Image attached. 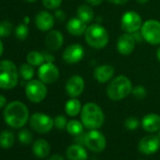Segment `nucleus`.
<instances>
[{
    "label": "nucleus",
    "instance_id": "f257e3e1",
    "mask_svg": "<svg viewBox=\"0 0 160 160\" xmlns=\"http://www.w3.org/2000/svg\"><path fill=\"white\" fill-rule=\"evenodd\" d=\"M3 116L9 126L12 128H21L28 122L29 112L25 104L20 101H13L6 106Z\"/></svg>",
    "mask_w": 160,
    "mask_h": 160
},
{
    "label": "nucleus",
    "instance_id": "f03ea898",
    "mask_svg": "<svg viewBox=\"0 0 160 160\" xmlns=\"http://www.w3.org/2000/svg\"><path fill=\"white\" fill-rule=\"evenodd\" d=\"M133 90L131 80L125 75H118L107 87V94L113 101H120L127 97Z\"/></svg>",
    "mask_w": 160,
    "mask_h": 160
},
{
    "label": "nucleus",
    "instance_id": "7ed1b4c3",
    "mask_svg": "<svg viewBox=\"0 0 160 160\" xmlns=\"http://www.w3.org/2000/svg\"><path fill=\"white\" fill-rule=\"evenodd\" d=\"M19 81V70L13 61L4 59L0 61V89L12 90Z\"/></svg>",
    "mask_w": 160,
    "mask_h": 160
},
{
    "label": "nucleus",
    "instance_id": "20e7f679",
    "mask_svg": "<svg viewBox=\"0 0 160 160\" xmlns=\"http://www.w3.org/2000/svg\"><path fill=\"white\" fill-rule=\"evenodd\" d=\"M81 121L86 128L98 129L104 123L105 115L98 105L87 103L81 110Z\"/></svg>",
    "mask_w": 160,
    "mask_h": 160
},
{
    "label": "nucleus",
    "instance_id": "39448f33",
    "mask_svg": "<svg viewBox=\"0 0 160 160\" xmlns=\"http://www.w3.org/2000/svg\"><path fill=\"white\" fill-rule=\"evenodd\" d=\"M87 43L95 49L105 48L109 41L108 30L99 24H92L89 26L85 32Z\"/></svg>",
    "mask_w": 160,
    "mask_h": 160
},
{
    "label": "nucleus",
    "instance_id": "423d86ee",
    "mask_svg": "<svg viewBox=\"0 0 160 160\" xmlns=\"http://www.w3.org/2000/svg\"><path fill=\"white\" fill-rule=\"evenodd\" d=\"M26 95L30 102L40 103L45 99L47 95V88L40 79H31L26 85Z\"/></svg>",
    "mask_w": 160,
    "mask_h": 160
},
{
    "label": "nucleus",
    "instance_id": "0eeeda50",
    "mask_svg": "<svg viewBox=\"0 0 160 160\" xmlns=\"http://www.w3.org/2000/svg\"><path fill=\"white\" fill-rule=\"evenodd\" d=\"M143 39L152 45L160 44V22L157 20H147L140 28Z\"/></svg>",
    "mask_w": 160,
    "mask_h": 160
},
{
    "label": "nucleus",
    "instance_id": "6e6552de",
    "mask_svg": "<svg viewBox=\"0 0 160 160\" xmlns=\"http://www.w3.org/2000/svg\"><path fill=\"white\" fill-rule=\"evenodd\" d=\"M29 124L37 133L46 134L52 130L54 126V120L44 113H34L29 118Z\"/></svg>",
    "mask_w": 160,
    "mask_h": 160
},
{
    "label": "nucleus",
    "instance_id": "1a4fd4ad",
    "mask_svg": "<svg viewBox=\"0 0 160 160\" xmlns=\"http://www.w3.org/2000/svg\"><path fill=\"white\" fill-rule=\"evenodd\" d=\"M84 145H86L92 152H100L106 148L107 140L101 132L96 129H92L84 134Z\"/></svg>",
    "mask_w": 160,
    "mask_h": 160
},
{
    "label": "nucleus",
    "instance_id": "9d476101",
    "mask_svg": "<svg viewBox=\"0 0 160 160\" xmlns=\"http://www.w3.org/2000/svg\"><path fill=\"white\" fill-rule=\"evenodd\" d=\"M142 27V19L136 12H126L121 19V28L125 33L133 34Z\"/></svg>",
    "mask_w": 160,
    "mask_h": 160
},
{
    "label": "nucleus",
    "instance_id": "9b49d317",
    "mask_svg": "<svg viewBox=\"0 0 160 160\" xmlns=\"http://www.w3.org/2000/svg\"><path fill=\"white\" fill-rule=\"evenodd\" d=\"M38 76L44 84H53L59 77V71L54 63L44 62L39 68Z\"/></svg>",
    "mask_w": 160,
    "mask_h": 160
},
{
    "label": "nucleus",
    "instance_id": "f8f14e48",
    "mask_svg": "<svg viewBox=\"0 0 160 160\" xmlns=\"http://www.w3.org/2000/svg\"><path fill=\"white\" fill-rule=\"evenodd\" d=\"M85 89V81L78 74H74L71 76L66 82L65 90L69 96L72 98H76L77 96L81 95Z\"/></svg>",
    "mask_w": 160,
    "mask_h": 160
},
{
    "label": "nucleus",
    "instance_id": "ddd939ff",
    "mask_svg": "<svg viewBox=\"0 0 160 160\" xmlns=\"http://www.w3.org/2000/svg\"><path fill=\"white\" fill-rule=\"evenodd\" d=\"M84 57V48L78 43L70 44L65 48L62 54L63 60L68 64H75L81 61Z\"/></svg>",
    "mask_w": 160,
    "mask_h": 160
},
{
    "label": "nucleus",
    "instance_id": "4468645a",
    "mask_svg": "<svg viewBox=\"0 0 160 160\" xmlns=\"http://www.w3.org/2000/svg\"><path fill=\"white\" fill-rule=\"evenodd\" d=\"M160 147V138L156 136H146L138 142V150L144 154H152L158 151Z\"/></svg>",
    "mask_w": 160,
    "mask_h": 160
},
{
    "label": "nucleus",
    "instance_id": "2eb2a0df",
    "mask_svg": "<svg viewBox=\"0 0 160 160\" xmlns=\"http://www.w3.org/2000/svg\"><path fill=\"white\" fill-rule=\"evenodd\" d=\"M136 40L132 34L124 33L121 35L117 42V49L120 54L123 56H129L135 50Z\"/></svg>",
    "mask_w": 160,
    "mask_h": 160
},
{
    "label": "nucleus",
    "instance_id": "dca6fc26",
    "mask_svg": "<svg viewBox=\"0 0 160 160\" xmlns=\"http://www.w3.org/2000/svg\"><path fill=\"white\" fill-rule=\"evenodd\" d=\"M54 22L53 15L46 11L40 12L35 17L36 27L41 31H50L54 27Z\"/></svg>",
    "mask_w": 160,
    "mask_h": 160
},
{
    "label": "nucleus",
    "instance_id": "f3484780",
    "mask_svg": "<svg viewBox=\"0 0 160 160\" xmlns=\"http://www.w3.org/2000/svg\"><path fill=\"white\" fill-rule=\"evenodd\" d=\"M64 42V38L58 30H50L45 37V45L48 49L56 51L61 48Z\"/></svg>",
    "mask_w": 160,
    "mask_h": 160
},
{
    "label": "nucleus",
    "instance_id": "a211bd4d",
    "mask_svg": "<svg viewBox=\"0 0 160 160\" xmlns=\"http://www.w3.org/2000/svg\"><path fill=\"white\" fill-rule=\"evenodd\" d=\"M115 72V68L109 64H105L98 66L93 72L94 78L99 83H106L113 77Z\"/></svg>",
    "mask_w": 160,
    "mask_h": 160
},
{
    "label": "nucleus",
    "instance_id": "6ab92c4d",
    "mask_svg": "<svg viewBox=\"0 0 160 160\" xmlns=\"http://www.w3.org/2000/svg\"><path fill=\"white\" fill-rule=\"evenodd\" d=\"M142 128L147 132H156L160 130V116L154 113L147 114L141 121Z\"/></svg>",
    "mask_w": 160,
    "mask_h": 160
},
{
    "label": "nucleus",
    "instance_id": "aec40b11",
    "mask_svg": "<svg viewBox=\"0 0 160 160\" xmlns=\"http://www.w3.org/2000/svg\"><path fill=\"white\" fill-rule=\"evenodd\" d=\"M87 28L88 27H86V23H84L82 20H80L78 17L71 18L66 25V28L68 32L73 36H81L85 34Z\"/></svg>",
    "mask_w": 160,
    "mask_h": 160
},
{
    "label": "nucleus",
    "instance_id": "412c9836",
    "mask_svg": "<svg viewBox=\"0 0 160 160\" xmlns=\"http://www.w3.org/2000/svg\"><path fill=\"white\" fill-rule=\"evenodd\" d=\"M66 155L69 160H87L88 153L86 150L80 144H73L68 147Z\"/></svg>",
    "mask_w": 160,
    "mask_h": 160
},
{
    "label": "nucleus",
    "instance_id": "4be33fe9",
    "mask_svg": "<svg viewBox=\"0 0 160 160\" xmlns=\"http://www.w3.org/2000/svg\"><path fill=\"white\" fill-rule=\"evenodd\" d=\"M50 145L45 139H38L33 143L32 152L39 158H45L50 153Z\"/></svg>",
    "mask_w": 160,
    "mask_h": 160
},
{
    "label": "nucleus",
    "instance_id": "5701e85b",
    "mask_svg": "<svg viewBox=\"0 0 160 160\" xmlns=\"http://www.w3.org/2000/svg\"><path fill=\"white\" fill-rule=\"evenodd\" d=\"M77 17L84 23L89 24L94 18V12L89 5H81L77 9Z\"/></svg>",
    "mask_w": 160,
    "mask_h": 160
},
{
    "label": "nucleus",
    "instance_id": "b1692460",
    "mask_svg": "<svg viewBox=\"0 0 160 160\" xmlns=\"http://www.w3.org/2000/svg\"><path fill=\"white\" fill-rule=\"evenodd\" d=\"M82 110L81 108V103L80 101L76 98H72L70 100H68L66 102L65 105V111L66 113L71 116V117H74L76 115H78Z\"/></svg>",
    "mask_w": 160,
    "mask_h": 160
},
{
    "label": "nucleus",
    "instance_id": "393cba45",
    "mask_svg": "<svg viewBox=\"0 0 160 160\" xmlns=\"http://www.w3.org/2000/svg\"><path fill=\"white\" fill-rule=\"evenodd\" d=\"M14 135L10 130H4L0 133V147L2 149H10L14 144Z\"/></svg>",
    "mask_w": 160,
    "mask_h": 160
},
{
    "label": "nucleus",
    "instance_id": "a878e982",
    "mask_svg": "<svg viewBox=\"0 0 160 160\" xmlns=\"http://www.w3.org/2000/svg\"><path fill=\"white\" fill-rule=\"evenodd\" d=\"M27 60L32 66H41L44 63L43 53L38 51H30L27 56Z\"/></svg>",
    "mask_w": 160,
    "mask_h": 160
},
{
    "label": "nucleus",
    "instance_id": "bb28decb",
    "mask_svg": "<svg viewBox=\"0 0 160 160\" xmlns=\"http://www.w3.org/2000/svg\"><path fill=\"white\" fill-rule=\"evenodd\" d=\"M34 68L31 64L28 63H24L21 65L20 69H19V75L22 79L26 80V81H29L31 80L34 76Z\"/></svg>",
    "mask_w": 160,
    "mask_h": 160
},
{
    "label": "nucleus",
    "instance_id": "cd10ccee",
    "mask_svg": "<svg viewBox=\"0 0 160 160\" xmlns=\"http://www.w3.org/2000/svg\"><path fill=\"white\" fill-rule=\"evenodd\" d=\"M66 129H67L69 134H71L72 136H78V135L83 133L84 124L82 122H78V121L72 120V121H70L67 123Z\"/></svg>",
    "mask_w": 160,
    "mask_h": 160
},
{
    "label": "nucleus",
    "instance_id": "c85d7f7f",
    "mask_svg": "<svg viewBox=\"0 0 160 160\" xmlns=\"http://www.w3.org/2000/svg\"><path fill=\"white\" fill-rule=\"evenodd\" d=\"M12 24L8 20L0 21V38L9 37L12 32Z\"/></svg>",
    "mask_w": 160,
    "mask_h": 160
},
{
    "label": "nucleus",
    "instance_id": "c756f323",
    "mask_svg": "<svg viewBox=\"0 0 160 160\" xmlns=\"http://www.w3.org/2000/svg\"><path fill=\"white\" fill-rule=\"evenodd\" d=\"M28 33H29L28 27L25 23L18 25L15 28V36L20 41H25L28 38Z\"/></svg>",
    "mask_w": 160,
    "mask_h": 160
},
{
    "label": "nucleus",
    "instance_id": "7c9ffc66",
    "mask_svg": "<svg viewBox=\"0 0 160 160\" xmlns=\"http://www.w3.org/2000/svg\"><path fill=\"white\" fill-rule=\"evenodd\" d=\"M32 134L28 129H23L18 133V139L23 144H29L32 141Z\"/></svg>",
    "mask_w": 160,
    "mask_h": 160
},
{
    "label": "nucleus",
    "instance_id": "2f4dec72",
    "mask_svg": "<svg viewBox=\"0 0 160 160\" xmlns=\"http://www.w3.org/2000/svg\"><path fill=\"white\" fill-rule=\"evenodd\" d=\"M134 96V98H136L137 100H142L146 97L147 95V92L146 89L142 86H137L132 90L131 92Z\"/></svg>",
    "mask_w": 160,
    "mask_h": 160
},
{
    "label": "nucleus",
    "instance_id": "473e14b6",
    "mask_svg": "<svg viewBox=\"0 0 160 160\" xmlns=\"http://www.w3.org/2000/svg\"><path fill=\"white\" fill-rule=\"evenodd\" d=\"M124 126L128 130H135L139 126V122L136 117H128L124 122Z\"/></svg>",
    "mask_w": 160,
    "mask_h": 160
},
{
    "label": "nucleus",
    "instance_id": "72a5a7b5",
    "mask_svg": "<svg viewBox=\"0 0 160 160\" xmlns=\"http://www.w3.org/2000/svg\"><path fill=\"white\" fill-rule=\"evenodd\" d=\"M62 2V0H42L43 6L48 10H56L58 9Z\"/></svg>",
    "mask_w": 160,
    "mask_h": 160
},
{
    "label": "nucleus",
    "instance_id": "f704fd0d",
    "mask_svg": "<svg viewBox=\"0 0 160 160\" xmlns=\"http://www.w3.org/2000/svg\"><path fill=\"white\" fill-rule=\"evenodd\" d=\"M67 123H68V122H67L66 118H65L64 116H62V115L57 116V117L55 118V120H54V125H55L58 129H59V130L66 128Z\"/></svg>",
    "mask_w": 160,
    "mask_h": 160
},
{
    "label": "nucleus",
    "instance_id": "c9c22d12",
    "mask_svg": "<svg viewBox=\"0 0 160 160\" xmlns=\"http://www.w3.org/2000/svg\"><path fill=\"white\" fill-rule=\"evenodd\" d=\"M55 16L58 21H64L65 18H66L65 12L63 11H61V10H57L56 12H55Z\"/></svg>",
    "mask_w": 160,
    "mask_h": 160
},
{
    "label": "nucleus",
    "instance_id": "e433bc0d",
    "mask_svg": "<svg viewBox=\"0 0 160 160\" xmlns=\"http://www.w3.org/2000/svg\"><path fill=\"white\" fill-rule=\"evenodd\" d=\"M43 57H44V62H54L55 60V57L50 54V53H47V52H44L43 53Z\"/></svg>",
    "mask_w": 160,
    "mask_h": 160
},
{
    "label": "nucleus",
    "instance_id": "4c0bfd02",
    "mask_svg": "<svg viewBox=\"0 0 160 160\" xmlns=\"http://www.w3.org/2000/svg\"><path fill=\"white\" fill-rule=\"evenodd\" d=\"M108 1L115 5H123L128 2V0H108Z\"/></svg>",
    "mask_w": 160,
    "mask_h": 160
},
{
    "label": "nucleus",
    "instance_id": "58836bf2",
    "mask_svg": "<svg viewBox=\"0 0 160 160\" xmlns=\"http://www.w3.org/2000/svg\"><path fill=\"white\" fill-rule=\"evenodd\" d=\"M86 2L92 6H98L100 4H102L103 0H86Z\"/></svg>",
    "mask_w": 160,
    "mask_h": 160
},
{
    "label": "nucleus",
    "instance_id": "ea45409f",
    "mask_svg": "<svg viewBox=\"0 0 160 160\" xmlns=\"http://www.w3.org/2000/svg\"><path fill=\"white\" fill-rule=\"evenodd\" d=\"M6 103H7V98L4 95L0 94V109L6 106Z\"/></svg>",
    "mask_w": 160,
    "mask_h": 160
},
{
    "label": "nucleus",
    "instance_id": "a19ab883",
    "mask_svg": "<svg viewBox=\"0 0 160 160\" xmlns=\"http://www.w3.org/2000/svg\"><path fill=\"white\" fill-rule=\"evenodd\" d=\"M48 160H64V158L61 155H59V154H54Z\"/></svg>",
    "mask_w": 160,
    "mask_h": 160
},
{
    "label": "nucleus",
    "instance_id": "79ce46f5",
    "mask_svg": "<svg viewBox=\"0 0 160 160\" xmlns=\"http://www.w3.org/2000/svg\"><path fill=\"white\" fill-rule=\"evenodd\" d=\"M3 51H4V45H3V42H2V41L0 40V57L2 56V54H3Z\"/></svg>",
    "mask_w": 160,
    "mask_h": 160
},
{
    "label": "nucleus",
    "instance_id": "37998d69",
    "mask_svg": "<svg viewBox=\"0 0 160 160\" xmlns=\"http://www.w3.org/2000/svg\"><path fill=\"white\" fill-rule=\"evenodd\" d=\"M150 1V0H137V2L139 4H146Z\"/></svg>",
    "mask_w": 160,
    "mask_h": 160
},
{
    "label": "nucleus",
    "instance_id": "c03bdc74",
    "mask_svg": "<svg viewBox=\"0 0 160 160\" xmlns=\"http://www.w3.org/2000/svg\"><path fill=\"white\" fill-rule=\"evenodd\" d=\"M156 58H157V59L160 61V47L156 50Z\"/></svg>",
    "mask_w": 160,
    "mask_h": 160
},
{
    "label": "nucleus",
    "instance_id": "a18cd8bd",
    "mask_svg": "<svg viewBox=\"0 0 160 160\" xmlns=\"http://www.w3.org/2000/svg\"><path fill=\"white\" fill-rule=\"evenodd\" d=\"M24 23H25L26 25H28V23H29V17L26 16L25 19H24Z\"/></svg>",
    "mask_w": 160,
    "mask_h": 160
},
{
    "label": "nucleus",
    "instance_id": "49530a36",
    "mask_svg": "<svg viewBox=\"0 0 160 160\" xmlns=\"http://www.w3.org/2000/svg\"><path fill=\"white\" fill-rule=\"evenodd\" d=\"M25 1H27V2H28V3H34V2L37 1V0H25Z\"/></svg>",
    "mask_w": 160,
    "mask_h": 160
},
{
    "label": "nucleus",
    "instance_id": "de8ad7c7",
    "mask_svg": "<svg viewBox=\"0 0 160 160\" xmlns=\"http://www.w3.org/2000/svg\"><path fill=\"white\" fill-rule=\"evenodd\" d=\"M158 138H160V132H159V136H158Z\"/></svg>",
    "mask_w": 160,
    "mask_h": 160
}]
</instances>
